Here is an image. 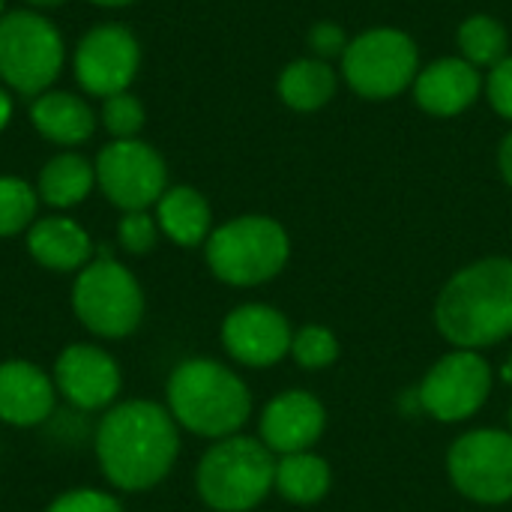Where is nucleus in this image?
<instances>
[{
  "instance_id": "1",
  "label": "nucleus",
  "mask_w": 512,
  "mask_h": 512,
  "mask_svg": "<svg viewBox=\"0 0 512 512\" xmlns=\"http://www.w3.org/2000/svg\"><path fill=\"white\" fill-rule=\"evenodd\" d=\"M93 444L105 480L123 492H147L162 483L180 453L177 420L147 399L108 408Z\"/></svg>"
},
{
  "instance_id": "2",
  "label": "nucleus",
  "mask_w": 512,
  "mask_h": 512,
  "mask_svg": "<svg viewBox=\"0 0 512 512\" xmlns=\"http://www.w3.org/2000/svg\"><path fill=\"white\" fill-rule=\"evenodd\" d=\"M435 321L444 339L480 351L512 336V261L483 258L459 270L441 291Z\"/></svg>"
},
{
  "instance_id": "3",
  "label": "nucleus",
  "mask_w": 512,
  "mask_h": 512,
  "mask_svg": "<svg viewBox=\"0 0 512 512\" xmlns=\"http://www.w3.org/2000/svg\"><path fill=\"white\" fill-rule=\"evenodd\" d=\"M168 411L177 426L204 438H231L252 411L246 384L216 360H186L168 378Z\"/></svg>"
},
{
  "instance_id": "4",
  "label": "nucleus",
  "mask_w": 512,
  "mask_h": 512,
  "mask_svg": "<svg viewBox=\"0 0 512 512\" xmlns=\"http://www.w3.org/2000/svg\"><path fill=\"white\" fill-rule=\"evenodd\" d=\"M276 480L273 450L264 441L231 435L216 441L198 465V495L216 512H249Z\"/></svg>"
},
{
  "instance_id": "5",
  "label": "nucleus",
  "mask_w": 512,
  "mask_h": 512,
  "mask_svg": "<svg viewBox=\"0 0 512 512\" xmlns=\"http://www.w3.org/2000/svg\"><path fill=\"white\" fill-rule=\"evenodd\" d=\"M291 243L279 222L267 216H240L207 237V264L216 279L252 288L273 279L288 261Z\"/></svg>"
},
{
  "instance_id": "6",
  "label": "nucleus",
  "mask_w": 512,
  "mask_h": 512,
  "mask_svg": "<svg viewBox=\"0 0 512 512\" xmlns=\"http://www.w3.org/2000/svg\"><path fill=\"white\" fill-rule=\"evenodd\" d=\"M72 309L93 336L123 339L144 318V291L123 264L102 255L81 267L72 288Z\"/></svg>"
},
{
  "instance_id": "7",
  "label": "nucleus",
  "mask_w": 512,
  "mask_h": 512,
  "mask_svg": "<svg viewBox=\"0 0 512 512\" xmlns=\"http://www.w3.org/2000/svg\"><path fill=\"white\" fill-rule=\"evenodd\" d=\"M420 51L405 30L375 27L354 36L342 54V75L363 99H393L414 87Z\"/></svg>"
},
{
  "instance_id": "8",
  "label": "nucleus",
  "mask_w": 512,
  "mask_h": 512,
  "mask_svg": "<svg viewBox=\"0 0 512 512\" xmlns=\"http://www.w3.org/2000/svg\"><path fill=\"white\" fill-rule=\"evenodd\" d=\"M63 66V42L51 21L33 12L0 18V75L18 93H42Z\"/></svg>"
},
{
  "instance_id": "9",
  "label": "nucleus",
  "mask_w": 512,
  "mask_h": 512,
  "mask_svg": "<svg viewBox=\"0 0 512 512\" xmlns=\"http://www.w3.org/2000/svg\"><path fill=\"white\" fill-rule=\"evenodd\" d=\"M447 465L456 489L471 501L504 504L512 498V432H468L453 444Z\"/></svg>"
},
{
  "instance_id": "10",
  "label": "nucleus",
  "mask_w": 512,
  "mask_h": 512,
  "mask_svg": "<svg viewBox=\"0 0 512 512\" xmlns=\"http://www.w3.org/2000/svg\"><path fill=\"white\" fill-rule=\"evenodd\" d=\"M96 180L111 204L120 210H147L165 195V162L162 156L132 138L108 144L96 159Z\"/></svg>"
},
{
  "instance_id": "11",
  "label": "nucleus",
  "mask_w": 512,
  "mask_h": 512,
  "mask_svg": "<svg viewBox=\"0 0 512 512\" xmlns=\"http://www.w3.org/2000/svg\"><path fill=\"white\" fill-rule=\"evenodd\" d=\"M492 390L489 363L477 351H453L438 360L420 384V405L444 423L465 420L483 408Z\"/></svg>"
},
{
  "instance_id": "12",
  "label": "nucleus",
  "mask_w": 512,
  "mask_h": 512,
  "mask_svg": "<svg viewBox=\"0 0 512 512\" xmlns=\"http://www.w3.org/2000/svg\"><path fill=\"white\" fill-rule=\"evenodd\" d=\"M138 72V42L126 27H96L75 51V75L87 93L117 96Z\"/></svg>"
},
{
  "instance_id": "13",
  "label": "nucleus",
  "mask_w": 512,
  "mask_h": 512,
  "mask_svg": "<svg viewBox=\"0 0 512 512\" xmlns=\"http://www.w3.org/2000/svg\"><path fill=\"white\" fill-rule=\"evenodd\" d=\"M54 387L78 411H99L120 393V366L105 348L78 342L60 351L54 363Z\"/></svg>"
},
{
  "instance_id": "14",
  "label": "nucleus",
  "mask_w": 512,
  "mask_h": 512,
  "mask_svg": "<svg viewBox=\"0 0 512 512\" xmlns=\"http://www.w3.org/2000/svg\"><path fill=\"white\" fill-rule=\"evenodd\" d=\"M222 342L237 363L264 369L279 363L291 351L294 333L282 312L261 303H249L225 318Z\"/></svg>"
},
{
  "instance_id": "15",
  "label": "nucleus",
  "mask_w": 512,
  "mask_h": 512,
  "mask_svg": "<svg viewBox=\"0 0 512 512\" xmlns=\"http://www.w3.org/2000/svg\"><path fill=\"white\" fill-rule=\"evenodd\" d=\"M483 87L486 81L480 69L471 66L465 57H441L417 72L411 90L426 114L456 117L480 99Z\"/></svg>"
},
{
  "instance_id": "16",
  "label": "nucleus",
  "mask_w": 512,
  "mask_h": 512,
  "mask_svg": "<svg viewBox=\"0 0 512 512\" xmlns=\"http://www.w3.org/2000/svg\"><path fill=\"white\" fill-rule=\"evenodd\" d=\"M57 399L54 378L30 360L0 363V420L18 429L39 426L51 417Z\"/></svg>"
},
{
  "instance_id": "17",
  "label": "nucleus",
  "mask_w": 512,
  "mask_h": 512,
  "mask_svg": "<svg viewBox=\"0 0 512 512\" xmlns=\"http://www.w3.org/2000/svg\"><path fill=\"white\" fill-rule=\"evenodd\" d=\"M324 432V408L315 396L291 390L276 396L261 417V441L273 453H306Z\"/></svg>"
},
{
  "instance_id": "18",
  "label": "nucleus",
  "mask_w": 512,
  "mask_h": 512,
  "mask_svg": "<svg viewBox=\"0 0 512 512\" xmlns=\"http://www.w3.org/2000/svg\"><path fill=\"white\" fill-rule=\"evenodd\" d=\"M27 249L42 267L57 270V273L81 270L90 264V255H93L87 231L66 216L39 219L27 234Z\"/></svg>"
},
{
  "instance_id": "19",
  "label": "nucleus",
  "mask_w": 512,
  "mask_h": 512,
  "mask_svg": "<svg viewBox=\"0 0 512 512\" xmlns=\"http://www.w3.org/2000/svg\"><path fill=\"white\" fill-rule=\"evenodd\" d=\"M156 222L177 246H198L210 237V207L192 186H174L156 201Z\"/></svg>"
},
{
  "instance_id": "20",
  "label": "nucleus",
  "mask_w": 512,
  "mask_h": 512,
  "mask_svg": "<svg viewBox=\"0 0 512 512\" xmlns=\"http://www.w3.org/2000/svg\"><path fill=\"white\" fill-rule=\"evenodd\" d=\"M339 87V78L327 60L303 57L282 69L279 75V96L294 111H318L324 108Z\"/></svg>"
},
{
  "instance_id": "21",
  "label": "nucleus",
  "mask_w": 512,
  "mask_h": 512,
  "mask_svg": "<svg viewBox=\"0 0 512 512\" xmlns=\"http://www.w3.org/2000/svg\"><path fill=\"white\" fill-rule=\"evenodd\" d=\"M36 129L57 144H81L93 135V111L72 93H45L33 105Z\"/></svg>"
},
{
  "instance_id": "22",
  "label": "nucleus",
  "mask_w": 512,
  "mask_h": 512,
  "mask_svg": "<svg viewBox=\"0 0 512 512\" xmlns=\"http://www.w3.org/2000/svg\"><path fill=\"white\" fill-rule=\"evenodd\" d=\"M273 486L279 489L282 498L294 504H315L327 495L330 489V468L321 456L306 453H288L282 462H276V480Z\"/></svg>"
},
{
  "instance_id": "23",
  "label": "nucleus",
  "mask_w": 512,
  "mask_h": 512,
  "mask_svg": "<svg viewBox=\"0 0 512 512\" xmlns=\"http://www.w3.org/2000/svg\"><path fill=\"white\" fill-rule=\"evenodd\" d=\"M93 189V168L87 159L66 153L51 159L39 174V195L51 207H75Z\"/></svg>"
},
{
  "instance_id": "24",
  "label": "nucleus",
  "mask_w": 512,
  "mask_h": 512,
  "mask_svg": "<svg viewBox=\"0 0 512 512\" xmlns=\"http://www.w3.org/2000/svg\"><path fill=\"white\" fill-rule=\"evenodd\" d=\"M507 42V27L495 15H471L459 27V51L477 69L498 66L507 57Z\"/></svg>"
},
{
  "instance_id": "25",
  "label": "nucleus",
  "mask_w": 512,
  "mask_h": 512,
  "mask_svg": "<svg viewBox=\"0 0 512 512\" xmlns=\"http://www.w3.org/2000/svg\"><path fill=\"white\" fill-rule=\"evenodd\" d=\"M36 216V192L15 177H0V237L24 231Z\"/></svg>"
},
{
  "instance_id": "26",
  "label": "nucleus",
  "mask_w": 512,
  "mask_h": 512,
  "mask_svg": "<svg viewBox=\"0 0 512 512\" xmlns=\"http://www.w3.org/2000/svg\"><path fill=\"white\" fill-rule=\"evenodd\" d=\"M291 354H294V360H297L303 369H324V366L336 363V357H339V342H336V336H333L327 327L309 324V327H303V330L294 336Z\"/></svg>"
},
{
  "instance_id": "27",
  "label": "nucleus",
  "mask_w": 512,
  "mask_h": 512,
  "mask_svg": "<svg viewBox=\"0 0 512 512\" xmlns=\"http://www.w3.org/2000/svg\"><path fill=\"white\" fill-rule=\"evenodd\" d=\"M102 117H105V126L111 129V135H117V138H132L144 126V108L129 93L108 96Z\"/></svg>"
},
{
  "instance_id": "28",
  "label": "nucleus",
  "mask_w": 512,
  "mask_h": 512,
  "mask_svg": "<svg viewBox=\"0 0 512 512\" xmlns=\"http://www.w3.org/2000/svg\"><path fill=\"white\" fill-rule=\"evenodd\" d=\"M120 243L132 255H144L156 246L159 240V222L147 216V210H132L120 219Z\"/></svg>"
},
{
  "instance_id": "29",
  "label": "nucleus",
  "mask_w": 512,
  "mask_h": 512,
  "mask_svg": "<svg viewBox=\"0 0 512 512\" xmlns=\"http://www.w3.org/2000/svg\"><path fill=\"white\" fill-rule=\"evenodd\" d=\"M45 512H123L120 501L99 489H75L60 495Z\"/></svg>"
},
{
  "instance_id": "30",
  "label": "nucleus",
  "mask_w": 512,
  "mask_h": 512,
  "mask_svg": "<svg viewBox=\"0 0 512 512\" xmlns=\"http://www.w3.org/2000/svg\"><path fill=\"white\" fill-rule=\"evenodd\" d=\"M486 93H489L492 108L512 123V54H507L498 66L489 69Z\"/></svg>"
},
{
  "instance_id": "31",
  "label": "nucleus",
  "mask_w": 512,
  "mask_h": 512,
  "mask_svg": "<svg viewBox=\"0 0 512 512\" xmlns=\"http://www.w3.org/2000/svg\"><path fill=\"white\" fill-rule=\"evenodd\" d=\"M348 42H351V39L345 36L342 24H336V21H318V24L309 30V48L315 51L318 60L345 54Z\"/></svg>"
},
{
  "instance_id": "32",
  "label": "nucleus",
  "mask_w": 512,
  "mask_h": 512,
  "mask_svg": "<svg viewBox=\"0 0 512 512\" xmlns=\"http://www.w3.org/2000/svg\"><path fill=\"white\" fill-rule=\"evenodd\" d=\"M498 165H501V174H504L507 186L512 189V132L510 135H504V141H501V150H498Z\"/></svg>"
},
{
  "instance_id": "33",
  "label": "nucleus",
  "mask_w": 512,
  "mask_h": 512,
  "mask_svg": "<svg viewBox=\"0 0 512 512\" xmlns=\"http://www.w3.org/2000/svg\"><path fill=\"white\" fill-rule=\"evenodd\" d=\"M9 114H12V102H9V96H6V93L0 90V129L6 126Z\"/></svg>"
},
{
  "instance_id": "34",
  "label": "nucleus",
  "mask_w": 512,
  "mask_h": 512,
  "mask_svg": "<svg viewBox=\"0 0 512 512\" xmlns=\"http://www.w3.org/2000/svg\"><path fill=\"white\" fill-rule=\"evenodd\" d=\"M93 3H99V6H126L132 0H93Z\"/></svg>"
},
{
  "instance_id": "35",
  "label": "nucleus",
  "mask_w": 512,
  "mask_h": 512,
  "mask_svg": "<svg viewBox=\"0 0 512 512\" xmlns=\"http://www.w3.org/2000/svg\"><path fill=\"white\" fill-rule=\"evenodd\" d=\"M33 6H60L63 0H30Z\"/></svg>"
},
{
  "instance_id": "36",
  "label": "nucleus",
  "mask_w": 512,
  "mask_h": 512,
  "mask_svg": "<svg viewBox=\"0 0 512 512\" xmlns=\"http://www.w3.org/2000/svg\"><path fill=\"white\" fill-rule=\"evenodd\" d=\"M510 432H512V411H510Z\"/></svg>"
},
{
  "instance_id": "37",
  "label": "nucleus",
  "mask_w": 512,
  "mask_h": 512,
  "mask_svg": "<svg viewBox=\"0 0 512 512\" xmlns=\"http://www.w3.org/2000/svg\"><path fill=\"white\" fill-rule=\"evenodd\" d=\"M0 12H3V0H0Z\"/></svg>"
}]
</instances>
